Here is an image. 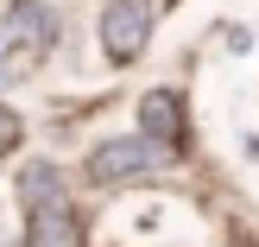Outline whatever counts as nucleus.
Segmentation results:
<instances>
[{"mask_svg": "<svg viewBox=\"0 0 259 247\" xmlns=\"http://www.w3.org/2000/svg\"><path fill=\"white\" fill-rule=\"evenodd\" d=\"M13 190H19V209H45V203H63V171L51 159H25L19 178H13Z\"/></svg>", "mask_w": 259, "mask_h": 247, "instance_id": "obj_6", "label": "nucleus"}, {"mask_svg": "<svg viewBox=\"0 0 259 247\" xmlns=\"http://www.w3.org/2000/svg\"><path fill=\"white\" fill-rule=\"evenodd\" d=\"M139 133H146L158 152H184L190 146L184 95H177V89H146V95H139Z\"/></svg>", "mask_w": 259, "mask_h": 247, "instance_id": "obj_3", "label": "nucleus"}, {"mask_svg": "<svg viewBox=\"0 0 259 247\" xmlns=\"http://www.w3.org/2000/svg\"><path fill=\"white\" fill-rule=\"evenodd\" d=\"M51 32H57V13L45 7V0H13L7 19H0V38H7V51H45Z\"/></svg>", "mask_w": 259, "mask_h": 247, "instance_id": "obj_4", "label": "nucleus"}, {"mask_svg": "<svg viewBox=\"0 0 259 247\" xmlns=\"http://www.w3.org/2000/svg\"><path fill=\"white\" fill-rule=\"evenodd\" d=\"M25 247H82V216L70 209V197L25 216Z\"/></svg>", "mask_w": 259, "mask_h": 247, "instance_id": "obj_5", "label": "nucleus"}, {"mask_svg": "<svg viewBox=\"0 0 259 247\" xmlns=\"http://www.w3.org/2000/svg\"><path fill=\"white\" fill-rule=\"evenodd\" d=\"M158 159L164 152L152 146L146 133H114V139H101L95 152H89V184H126V178H146V171H158Z\"/></svg>", "mask_w": 259, "mask_h": 247, "instance_id": "obj_1", "label": "nucleus"}, {"mask_svg": "<svg viewBox=\"0 0 259 247\" xmlns=\"http://www.w3.org/2000/svg\"><path fill=\"white\" fill-rule=\"evenodd\" d=\"M19 139H25L19 114H13V108H0V152H13V146H19Z\"/></svg>", "mask_w": 259, "mask_h": 247, "instance_id": "obj_7", "label": "nucleus"}, {"mask_svg": "<svg viewBox=\"0 0 259 247\" xmlns=\"http://www.w3.org/2000/svg\"><path fill=\"white\" fill-rule=\"evenodd\" d=\"M152 38V0H108L101 7V51L114 63H133Z\"/></svg>", "mask_w": 259, "mask_h": 247, "instance_id": "obj_2", "label": "nucleus"}]
</instances>
